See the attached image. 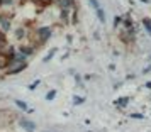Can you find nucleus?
<instances>
[{"label": "nucleus", "instance_id": "1", "mask_svg": "<svg viewBox=\"0 0 151 132\" xmlns=\"http://www.w3.org/2000/svg\"><path fill=\"white\" fill-rule=\"evenodd\" d=\"M36 34H37V42L39 44H44L53 36V29L49 27V26H41V27L36 29Z\"/></svg>", "mask_w": 151, "mask_h": 132}, {"label": "nucleus", "instance_id": "2", "mask_svg": "<svg viewBox=\"0 0 151 132\" xmlns=\"http://www.w3.org/2000/svg\"><path fill=\"white\" fill-rule=\"evenodd\" d=\"M119 37H121V41H122L124 44H131V42H134V39H136V27L122 29L121 34H119Z\"/></svg>", "mask_w": 151, "mask_h": 132}, {"label": "nucleus", "instance_id": "3", "mask_svg": "<svg viewBox=\"0 0 151 132\" xmlns=\"http://www.w3.org/2000/svg\"><path fill=\"white\" fill-rule=\"evenodd\" d=\"M19 124H21V127L26 132H34L36 131V122L29 120V118H21V120H19Z\"/></svg>", "mask_w": 151, "mask_h": 132}, {"label": "nucleus", "instance_id": "4", "mask_svg": "<svg viewBox=\"0 0 151 132\" xmlns=\"http://www.w3.org/2000/svg\"><path fill=\"white\" fill-rule=\"evenodd\" d=\"M0 27H2V32H9L12 24H10V19L7 15H0Z\"/></svg>", "mask_w": 151, "mask_h": 132}, {"label": "nucleus", "instance_id": "5", "mask_svg": "<svg viewBox=\"0 0 151 132\" xmlns=\"http://www.w3.org/2000/svg\"><path fill=\"white\" fill-rule=\"evenodd\" d=\"M56 4H58V7L61 9V10H71L73 5H75L73 0H56Z\"/></svg>", "mask_w": 151, "mask_h": 132}, {"label": "nucleus", "instance_id": "6", "mask_svg": "<svg viewBox=\"0 0 151 132\" xmlns=\"http://www.w3.org/2000/svg\"><path fill=\"white\" fill-rule=\"evenodd\" d=\"M26 68H27V63H21V64H17V66H14V68H9L7 75H17V73L24 71Z\"/></svg>", "mask_w": 151, "mask_h": 132}, {"label": "nucleus", "instance_id": "7", "mask_svg": "<svg viewBox=\"0 0 151 132\" xmlns=\"http://www.w3.org/2000/svg\"><path fill=\"white\" fill-rule=\"evenodd\" d=\"M34 46H21V48H19V53H21L22 56H26V58H27V56H31V54H34Z\"/></svg>", "mask_w": 151, "mask_h": 132}, {"label": "nucleus", "instance_id": "8", "mask_svg": "<svg viewBox=\"0 0 151 132\" xmlns=\"http://www.w3.org/2000/svg\"><path fill=\"white\" fill-rule=\"evenodd\" d=\"M122 26H124V29H131V27H134V21H132L131 14H126V15L122 17Z\"/></svg>", "mask_w": 151, "mask_h": 132}, {"label": "nucleus", "instance_id": "9", "mask_svg": "<svg viewBox=\"0 0 151 132\" xmlns=\"http://www.w3.org/2000/svg\"><path fill=\"white\" fill-rule=\"evenodd\" d=\"M129 100H131L129 97H121V98H117L114 103H116V107H119V108H124L126 105L129 103Z\"/></svg>", "mask_w": 151, "mask_h": 132}, {"label": "nucleus", "instance_id": "10", "mask_svg": "<svg viewBox=\"0 0 151 132\" xmlns=\"http://www.w3.org/2000/svg\"><path fill=\"white\" fill-rule=\"evenodd\" d=\"M143 27L146 29L148 36L151 37V19H150V17H144V19H143Z\"/></svg>", "mask_w": 151, "mask_h": 132}, {"label": "nucleus", "instance_id": "11", "mask_svg": "<svg viewBox=\"0 0 151 132\" xmlns=\"http://www.w3.org/2000/svg\"><path fill=\"white\" fill-rule=\"evenodd\" d=\"M95 14H97V17H99V21H100V22L104 24V22H105V12H104V9H102V7H100V9H97V10H95Z\"/></svg>", "mask_w": 151, "mask_h": 132}, {"label": "nucleus", "instance_id": "12", "mask_svg": "<svg viewBox=\"0 0 151 132\" xmlns=\"http://www.w3.org/2000/svg\"><path fill=\"white\" fill-rule=\"evenodd\" d=\"M56 51H58V49H55V48L51 49V51H49L48 54L44 56V59H42V63H48V61H49V59H53V56H55V54H56Z\"/></svg>", "mask_w": 151, "mask_h": 132}, {"label": "nucleus", "instance_id": "13", "mask_svg": "<svg viewBox=\"0 0 151 132\" xmlns=\"http://www.w3.org/2000/svg\"><path fill=\"white\" fill-rule=\"evenodd\" d=\"M14 103L19 107V108H22V110H29V107H27V103L26 102H22V100H14Z\"/></svg>", "mask_w": 151, "mask_h": 132}, {"label": "nucleus", "instance_id": "14", "mask_svg": "<svg viewBox=\"0 0 151 132\" xmlns=\"http://www.w3.org/2000/svg\"><path fill=\"white\" fill-rule=\"evenodd\" d=\"M24 36H26V31H24V27H19L17 31H15V37H17V39H24Z\"/></svg>", "mask_w": 151, "mask_h": 132}, {"label": "nucleus", "instance_id": "15", "mask_svg": "<svg viewBox=\"0 0 151 132\" xmlns=\"http://www.w3.org/2000/svg\"><path fill=\"white\" fill-rule=\"evenodd\" d=\"M83 102H85V97H78V95L73 97V105H82Z\"/></svg>", "mask_w": 151, "mask_h": 132}, {"label": "nucleus", "instance_id": "16", "mask_svg": "<svg viewBox=\"0 0 151 132\" xmlns=\"http://www.w3.org/2000/svg\"><path fill=\"white\" fill-rule=\"evenodd\" d=\"M55 97H56V90H49L48 93H46V100H53Z\"/></svg>", "mask_w": 151, "mask_h": 132}, {"label": "nucleus", "instance_id": "17", "mask_svg": "<svg viewBox=\"0 0 151 132\" xmlns=\"http://www.w3.org/2000/svg\"><path fill=\"white\" fill-rule=\"evenodd\" d=\"M119 24H122V17H119V15H116L114 17V27H119Z\"/></svg>", "mask_w": 151, "mask_h": 132}, {"label": "nucleus", "instance_id": "18", "mask_svg": "<svg viewBox=\"0 0 151 132\" xmlns=\"http://www.w3.org/2000/svg\"><path fill=\"white\" fill-rule=\"evenodd\" d=\"M90 5L93 7V10H97V9H100V4H99V0H88Z\"/></svg>", "mask_w": 151, "mask_h": 132}, {"label": "nucleus", "instance_id": "19", "mask_svg": "<svg viewBox=\"0 0 151 132\" xmlns=\"http://www.w3.org/2000/svg\"><path fill=\"white\" fill-rule=\"evenodd\" d=\"M68 14H70V10H61V21L68 22Z\"/></svg>", "mask_w": 151, "mask_h": 132}, {"label": "nucleus", "instance_id": "20", "mask_svg": "<svg viewBox=\"0 0 151 132\" xmlns=\"http://www.w3.org/2000/svg\"><path fill=\"white\" fill-rule=\"evenodd\" d=\"M131 118H136V120H143L144 115H143V113H131Z\"/></svg>", "mask_w": 151, "mask_h": 132}, {"label": "nucleus", "instance_id": "21", "mask_svg": "<svg viewBox=\"0 0 151 132\" xmlns=\"http://www.w3.org/2000/svg\"><path fill=\"white\" fill-rule=\"evenodd\" d=\"M39 83H41V80H36V81H32V83L29 85V90H34L36 86H39Z\"/></svg>", "mask_w": 151, "mask_h": 132}, {"label": "nucleus", "instance_id": "22", "mask_svg": "<svg viewBox=\"0 0 151 132\" xmlns=\"http://www.w3.org/2000/svg\"><path fill=\"white\" fill-rule=\"evenodd\" d=\"M143 73H151V64H148V66L144 68V70H143Z\"/></svg>", "mask_w": 151, "mask_h": 132}, {"label": "nucleus", "instance_id": "23", "mask_svg": "<svg viewBox=\"0 0 151 132\" xmlns=\"http://www.w3.org/2000/svg\"><path fill=\"white\" fill-rule=\"evenodd\" d=\"M144 86H146L148 90H151V81H146V85H144Z\"/></svg>", "mask_w": 151, "mask_h": 132}, {"label": "nucleus", "instance_id": "24", "mask_svg": "<svg viewBox=\"0 0 151 132\" xmlns=\"http://www.w3.org/2000/svg\"><path fill=\"white\" fill-rule=\"evenodd\" d=\"M141 2H143V4H148V2H150V0H141Z\"/></svg>", "mask_w": 151, "mask_h": 132}, {"label": "nucleus", "instance_id": "25", "mask_svg": "<svg viewBox=\"0 0 151 132\" xmlns=\"http://www.w3.org/2000/svg\"><path fill=\"white\" fill-rule=\"evenodd\" d=\"M150 61H151V56H150Z\"/></svg>", "mask_w": 151, "mask_h": 132}]
</instances>
